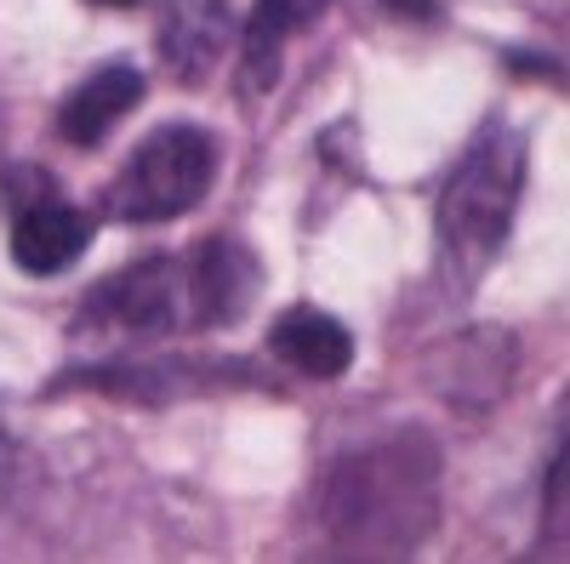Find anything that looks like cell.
<instances>
[{
    "instance_id": "obj_1",
    "label": "cell",
    "mask_w": 570,
    "mask_h": 564,
    "mask_svg": "<svg viewBox=\"0 0 570 564\" xmlns=\"http://www.w3.org/2000/svg\"><path fill=\"white\" fill-rule=\"evenodd\" d=\"M525 188V137L513 126H485L468 144V155L456 160V171L445 177V195L434 211V234H440V257L456 274H480L513 228V206Z\"/></svg>"
},
{
    "instance_id": "obj_2",
    "label": "cell",
    "mask_w": 570,
    "mask_h": 564,
    "mask_svg": "<svg viewBox=\"0 0 570 564\" xmlns=\"http://www.w3.org/2000/svg\"><path fill=\"white\" fill-rule=\"evenodd\" d=\"M217 182V137L206 126H160L109 182L104 211L115 222H171L206 200Z\"/></svg>"
},
{
    "instance_id": "obj_3",
    "label": "cell",
    "mask_w": 570,
    "mask_h": 564,
    "mask_svg": "<svg viewBox=\"0 0 570 564\" xmlns=\"http://www.w3.org/2000/svg\"><path fill=\"white\" fill-rule=\"evenodd\" d=\"M126 332V337H155V332H183L188 319V279L177 257H149L115 279H104L80 308V332Z\"/></svg>"
},
{
    "instance_id": "obj_4",
    "label": "cell",
    "mask_w": 570,
    "mask_h": 564,
    "mask_svg": "<svg viewBox=\"0 0 570 564\" xmlns=\"http://www.w3.org/2000/svg\"><path fill=\"white\" fill-rule=\"evenodd\" d=\"M183 279H188V319L200 325H228L257 303L263 268L240 240H206L183 257Z\"/></svg>"
},
{
    "instance_id": "obj_5",
    "label": "cell",
    "mask_w": 570,
    "mask_h": 564,
    "mask_svg": "<svg viewBox=\"0 0 570 564\" xmlns=\"http://www.w3.org/2000/svg\"><path fill=\"white\" fill-rule=\"evenodd\" d=\"M228 7L223 0H171L155 29V52L171 80L200 86L228 52Z\"/></svg>"
},
{
    "instance_id": "obj_6",
    "label": "cell",
    "mask_w": 570,
    "mask_h": 564,
    "mask_svg": "<svg viewBox=\"0 0 570 564\" xmlns=\"http://www.w3.org/2000/svg\"><path fill=\"white\" fill-rule=\"evenodd\" d=\"M268 348H274V359H285L292 370L314 376V383H337V376L354 365L348 325L320 314V308H285L268 325Z\"/></svg>"
},
{
    "instance_id": "obj_7",
    "label": "cell",
    "mask_w": 570,
    "mask_h": 564,
    "mask_svg": "<svg viewBox=\"0 0 570 564\" xmlns=\"http://www.w3.org/2000/svg\"><path fill=\"white\" fill-rule=\"evenodd\" d=\"M142 91H149V86H142V75L131 63H109V69L80 80L63 98L58 126H63V137L75 149H91V144H104V137H109V126H120L142 103Z\"/></svg>"
},
{
    "instance_id": "obj_8",
    "label": "cell",
    "mask_w": 570,
    "mask_h": 564,
    "mask_svg": "<svg viewBox=\"0 0 570 564\" xmlns=\"http://www.w3.org/2000/svg\"><path fill=\"white\" fill-rule=\"evenodd\" d=\"M86 246H91V217L63 200L12 217V263L23 274H63L86 257Z\"/></svg>"
},
{
    "instance_id": "obj_9",
    "label": "cell",
    "mask_w": 570,
    "mask_h": 564,
    "mask_svg": "<svg viewBox=\"0 0 570 564\" xmlns=\"http://www.w3.org/2000/svg\"><path fill=\"white\" fill-rule=\"evenodd\" d=\"M331 0H257L246 18V80L268 86L279 75V46L292 40L297 29L320 23Z\"/></svg>"
},
{
    "instance_id": "obj_10",
    "label": "cell",
    "mask_w": 570,
    "mask_h": 564,
    "mask_svg": "<svg viewBox=\"0 0 570 564\" xmlns=\"http://www.w3.org/2000/svg\"><path fill=\"white\" fill-rule=\"evenodd\" d=\"M0 200H7L18 217L35 211V206H52V200H58V177L40 171V166H12L7 182H0Z\"/></svg>"
},
{
    "instance_id": "obj_11",
    "label": "cell",
    "mask_w": 570,
    "mask_h": 564,
    "mask_svg": "<svg viewBox=\"0 0 570 564\" xmlns=\"http://www.w3.org/2000/svg\"><path fill=\"white\" fill-rule=\"evenodd\" d=\"M548 520H553V542L564 536V451L553 456V474H548Z\"/></svg>"
},
{
    "instance_id": "obj_12",
    "label": "cell",
    "mask_w": 570,
    "mask_h": 564,
    "mask_svg": "<svg viewBox=\"0 0 570 564\" xmlns=\"http://www.w3.org/2000/svg\"><path fill=\"white\" fill-rule=\"evenodd\" d=\"M389 7H394L400 18H434V12H440V0H389Z\"/></svg>"
},
{
    "instance_id": "obj_13",
    "label": "cell",
    "mask_w": 570,
    "mask_h": 564,
    "mask_svg": "<svg viewBox=\"0 0 570 564\" xmlns=\"http://www.w3.org/2000/svg\"><path fill=\"white\" fill-rule=\"evenodd\" d=\"M98 7H131V0H98Z\"/></svg>"
}]
</instances>
